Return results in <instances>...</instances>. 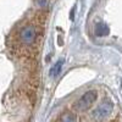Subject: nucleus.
<instances>
[{
    "mask_svg": "<svg viewBox=\"0 0 122 122\" xmlns=\"http://www.w3.org/2000/svg\"><path fill=\"white\" fill-rule=\"evenodd\" d=\"M40 33V20L39 17L28 20L22 23L16 30L15 36V48L20 54L28 55L32 51L33 46L37 45Z\"/></svg>",
    "mask_w": 122,
    "mask_h": 122,
    "instance_id": "nucleus-1",
    "label": "nucleus"
},
{
    "mask_svg": "<svg viewBox=\"0 0 122 122\" xmlns=\"http://www.w3.org/2000/svg\"><path fill=\"white\" fill-rule=\"evenodd\" d=\"M97 98H98V92L97 90H88L73 104V107L77 111H86L94 104Z\"/></svg>",
    "mask_w": 122,
    "mask_h": 122,
    "instance_id": "nucleus-2",
    "label": "nucleus"
},
{
    "mask_svg": "<svg viewBox=\"0 0 122 122\" xmlns=\"http://www.w3.org/2000/svg\"><path fill=\"white\" fill-rule=\"evenodd\" d=\"M112 109H114V105L110 100H105L103 101L93 112V117L95 120H104L105 117H107L111 112H112Z\"/></svg>",
    "mask_w": 122,
    "mask_h": 122,
    "instance_id": "nucleus-3",
    "label": "nucleus"
},
{
    "mask_svg": "<svg viewBox=\"0 0 122 122\" xmlns=\"http://www.w3.org/2000/svg\"><path fill=\"white\" fill-rule=\"evenodd\" d=\"M62 65H64V59H61V60H59V61H56V64L50 68V71H49V75H50V77H53V78H56L59 75H60V72H61V70H62Z\"/></svg>",
    "mask_w": 122,
    "mask_h": 122,
    "instance_id": "nucleus-4",
    "label": "nucleus"
},
{
    "mask_svg": "<svg viewBox=\"0 0 122 122\" xmlns=\"http://www.w3.org/2000/svg\"><path fill=\"white\" fill-rule=\"evenodd\" d=\"M95 33L98 37H106L109 34V27L105 23H98L95 27Z\"/></svg>",
    "mask_w": 122,
    "mask_h": 122,
    "instance_id": "nucleus-5",
    "label": "nucleus"
},
{
    "mask_svg": "<svg viewBox=\"0 0 122 122\" xmlns=\"http://www.w3.org/2000/svg\"><path fill=\"white\" fill-rule=\"evenodd\" d=\"M61 120H62V121H75L76 120V117L75 116H67V117H61Z\"/></svg>",
    "mask_w": 122,
    "mask_h": 122,
    "instance_id": "nucleus-6",
    "label": "nucleus"
}]
</instances>
